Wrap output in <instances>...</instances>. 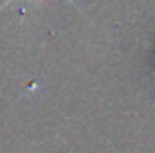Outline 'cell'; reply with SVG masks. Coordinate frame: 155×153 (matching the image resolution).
<instances>
[{
    "label": "cell",
    "instance_id": "1",
    "mask_svg": "<svg viewBox=\"0 0 155 153\" xmlns=\"http://www.w3.org/2000/svg\"><path fill=\"white\" fill-rule=\"evenodd\" d=\"M11 2H13V0H5V4H4V5H2V7H0V11H2V9H4V7H5V5H9V4H11ZM69 2H71V4H72V5H74V7H78L76 4H74V0H69Z\"/></svg>",
    "mask_w": 155,
    "mask_h": 153
}]
</instances>
